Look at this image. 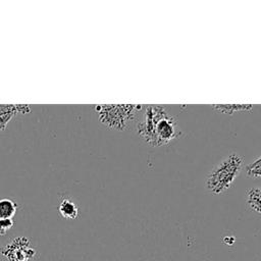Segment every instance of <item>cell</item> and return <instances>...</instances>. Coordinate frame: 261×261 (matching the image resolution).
Here are the masks:
<instances>
[{
    "label": "cell",
    "mask_w": 261,
    "mask_h": 261,
    "mask_svg": "<svg viewBox=\"0 0 261 261\" xmlns=\"http://www.w3.org/2000/svg\"><path fill=\"white\" fill-rule=\"evenodd\" d=\"M246 173L253 178L261 179V154L246 167Z\"/></svg>",
    "instance_id": "9c48e42d"
},
{
    "label": "cell",
    "mask_w": 261,
    "mask_h": 261,
    "mask_svg": "<svg viewBox=\"0 0 261 261\" xmlns=\"http://www.w3.org/2000/svg\"><path fill=\"white\" fill-rule=\"evenodd\" d=\"M246 202L251 210L261 214V186L246 191Z\"/></svg>",
    "instance_id": "5b68a950"
},
{
    "label": "cell",
    "mask_w": 261,
    "mask_h": 261,
    "mask_svg": "<svg viewBox=\"0 0 261 261\" xmlns=\"http://www.w3.org/2000/svg\"><path fill=\"white\" fill-rule=\"evenodd\" d=\"M137 129L139 136L154 147L169 144L180 135L175 118L159 105L146 107L144 119L138 123Z\"/></svg>",
    "instance_id": "6da1fadb"
},
{
    "label": "cell",
    "mask_w": 261,
    "mask_h": 261,
    "mask_svg": "<svg viewBox=\"0 0 261 261\" xmlns=\"http://www.w3.org/2000/svg\"><path fill=\"white\" fill-rule=\"evenodd\" d=\"M141 105L134 104H103L95 105L101 123L109 128L124 130L134 121Z\"/></svg>",
    "instance_id": "3957f363"
},
{
    "label": "cell",
    "mask_w": 261,
    "mask_h": 261,
    "mask_svg": "<svg viewBox=\"0 0 261 261\" xmlns=\"http://www.w3.org/2000/svg\"><path fill=\"white\" fill-rule=\"evenodd\" d=\"M15 109H16V112H19L21 114H25V113H29L31 111V108H30V105H20V104H17L15 105Z\"/></svg>",
    "instance_id": "8fae6325"
},
{
    "label": "cell",
    "mask_w": 261,
    "mask_h": 261,
    "mask_svg": "<svg viewBox=\"0 0 261 261\" xmlns=\"http://www.w3.org/2000/svg\"><path fill=\"white\" fill-rule=\"evenodd\" d=\"M18 205L11 199H0V219H12L16 214Z\"/></svg>",
    "instance_id": "ba28073f"
},
{
    "label": "cell",
    "mask_w": 261,
    "mask_h": 261,
    "mask_svg": "<svg viewBox=\"0 0 261 261\" xmlns=\"http://www.w3.org/2000/svg\"><path fill=\"white\" fill-rule=\"evenodd\" d=\"M244 165V157L236 152L228 153L206 176L205 186L209 192L215 195L226 192L236 181Z\"/></svg>",
    "instance_id": "7a4b0ae2"
},
{
    "label": "cell",
    "mask_w": 261,
    "mask_h": 261,
    "mask_svg": "<svg viewBox=\"0 0 261 261\" xmlns=\"http://www.w3.org/2000/svg\"><path fill=\"white\" fill-rule=\"evenodd\" d=\"M58 211L60 215L66 219H75L79 215V208L76 204L67 198L63 199L60 202L58 206Z\"/></svg>",
    "instance_id": "52a82bcc"
},
{
    "label": "cell",
    "mask_w": 261,
    "mask_h": 261,
    "mask_svg": "<svg viewBox=\"0 0 261 261\" xmlns=\"http://www.w3.org/2000/svg\"><path fill=\"white\" fill-rule=\"evenodd\" d=\"M12 226H13L12 219H0V236H5Z\"/></svg>",
    "instance_id": "30bf717a"
},
{
    "label": "cell",
    "mask_w": 261,
    "mask_h": 261,
    "mask_svg": "<svg viewBox=\"0 0 261 261\" xmlns=\"http://www.w3.org/2000/svg\"><path fill=\"white\" fill-rule=\"evenodd\" d=\"M253 104H213L212 108L220 113L233 114L241 111H251L253 109Z\"/></svg>",
    "instance_id": "8992f818"
},
{
    "label": "cell",
    "mask_w": 261,
    "mask_h": 261,
    "mask_svg": "<svg viewBox=\"0 0 261 261\" xmlns=\"http://www.w3.org/2000/svg\"><path fill=\"white\" fill-rule=\"evenodd\" d=\"M1 254L7 261H34L37 252L28 238L17 237L2 248Z\"/></svg>",
    "instance_id": "277c9868"
}]
</instances>
